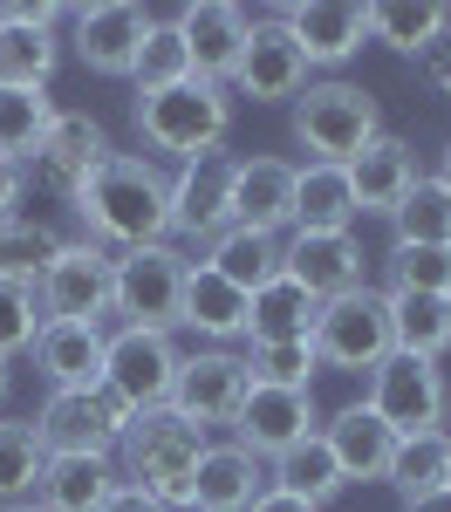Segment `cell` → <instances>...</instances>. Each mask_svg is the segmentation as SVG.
<instances>
[{"label": "cell", "instance_id": "cell-6", "mask_svg": "<svg viewBox=\"0 0 451 512\" xmlns=\"http://www.w3.org/2000/svg\"><path fill=\"white\" fill-rule=\"evenodd\" d=\"M363 403L383 417V431H390V437H424V431H445L451 390H445V369H438V362L390 349L376 369H369Z\"/></svg>", "mask_w": 451, "mask_h": 512}, {"label": "cell", "instance_id": "cell-14", "mask_svg": "<svg viewBox=\"0 0 451 512\" xmlns=\"http://www.w3.org/2000/svg\"><path fill=\"white\" fill-rule=\"evenodd\" d=\"M110 158V130L96 117H82V110H55V123H48V137L35 144V158L21 164L28 178H35L41 192L55 198H76L82 185H89V171Z\"/></svg>", "mask_w": 451, "mask_h": 512}, {"label": "cell", "instance_id": "cell-37", "mask_svg": "<svg viewBox=\"0 0 451 512\" xmlns=\"http://www.w3.org/2000/svg\"><path fill=\"white\" fill-rule=\"evenodd\" d=\"M246 383H260V390H315V376H322V355L315 342H246Z\"/></svg>", "mask_w": 451, "mask_h": 512}, {"label": "cell", "instance_id": "cell-42", "mask_svg": "<svg viewBox=\"0 0 451 512\" xmlns=\"http://www.w3.org/2000/svg\"><path fill=\"white\" fill-rule=\"evenodd\" d=\"M41 328V308H35V287H21V280H0V362H14V355H28Z\"/></svg>", "mask_w": 451, "mask_h": 512}, {"label": "cell", "instance_id": "cell-49", "mask_svg": "<svg viewBox=\"0 0 451 512\" xmlns=\"http://www.w3.org/2000/svg\"><path fill=\"white\" fill-rule=\"evenodd\" d=\"M7 383H14V369H7V362H0V403H7Z\"/></svg>", "mask_w": 451, "mask_h": 512}, {"label": "cell", "instance_id": "cell-5", "mask_svg": "<svg viewBox=\"0 0 451 512\" xmlns=\"http://www.w3.org/2000/svg\"><path fill=\"white\" fill-rule=\"evenodd\" d=\"M185 253L164 246H130L110 260V315H123V328H178V301H185Z\"/></svg>", "mask_w": 451, "mask_h": 512}, {"label": "cell", "instance_id": "cell-50", "mask_svg": "<svg viewBox=\"0 0 451 512\" xmlns=\"http://www.w3.org/2000/svg\"><path fill=\"white\" fill-rule=\"evenodd\" d=\"M0 512H35V506H28V499H21V506H0Z\"/></svg>", "mask_w": 451, "mask_h": 512}, {"label": "cell", "instance_id": "cell-27", "mask_svg": "<svg viewBox=\"0 0 451 512\" xmlns=\"http://www.w3.org/2000/svg\"><path fill=\"white\" fill-rule=\"evenodd\" d=\"M117 492V458H48L35 478V512H103Z\"/></svg>", "mask_w": 451, "mask_h": 512}, {"label": "cell", "instance_id": "cell-18", "mask_svg": "<svg viewBox=\"0 0 451 512\" xmlns=\"http://www.w3.org/2000/svg\"><path fill=\"white\" fill-rule=\"evenodd\" d=\"M62 7H0V89H48L62 41H55Z\"/></svg>", "mask_w": 451, "mask_h": 512}, {"label": "cell", "instance_id": "cell-25", "mask_svg": "<svg viewBox=\"0 0 451 512\" xmlns=\"http://www.w3.org/2000/svg\"><path fill=\"white\" fill-rule=\"evenodd\" d=\"M322 444L335 451V465H342V485H383L390 451H397V437L383 431V417H376L369 403L335 410V417L322 424Z\"/></svg>", "mask_w": 451, "mask_h": 512}, {"label": "cell", "instance_id": "cell-48", "mask_svg": "<svg viewBox=\"0 0 451 512\" xmlns=\"http://www.w3.org/2000/svg\"><path fill=\"white\" fill-rule=\"evenodd\" d=\"M431 178H438V185L451 192V144H445V158H438V171H431Z\"/></svg>", "mask_w": 451, "mask_h": 512}, {"label": "cell", "instance_id": "cell-16", "mask_svg": "<svg viewBox=\"0 0 451 512\" xmlns=\"http://www.w3.org/2000/svg\"><path fill=\"white\" fill-rule=\"evenodd\" d=\"M322 431V410H315V390H246L240 417H233V444L253 451L260 465H274L287 444H301V437Z\"/></svg>", "mask_w": 451, "mask_h": 512}, {"label": "cell", "instance_id": "cell-31", "mask_svg": "<svg viewBox=\"0 0 451 512\" xmlns=\"http://www.w3.org/2000/svg\"><path fill=\"white\" fill-rule=\"evenodd\" d=\"M205 267L219 280H233L240 294H260L267 280H281V239L274 233H246V226H226V233L205 246Z\"/></svg>", "mask_w": 451, "mask_h": 512}, {"label": "cell", "instance_id": "cell-44", "mask_svg": "<svg viewBox=\"0 0 451 512\" xmlns=\"http://www.w3.org/2000/svg\"><path fill=\"white\" fill-rule=\"evenodd\" d=\"M424 76H431V89H438V96L451 103V35L424 48Z\"/></svg>", "mask_w": 451, "mask_h": 512}, {"label": "cell", "instance_id": "cell-28", "mask_svg": "<svg viewBox=\"0 0 451 512\" xmlns=\"http://www.w3.org/2000/svg\"><path fill=\"white\" fill-rule=\"evenodd\" d=\"M363 212L342 164H294V233H349Z\"/></svg>", "mask_w": 451, "mask_h": 512}, {"label": "cell", "instance_id": "cell-45", "mask_svg": "<svg viewBox=\"0 0 451 512\" xmlns=\"http://www.w3.org/2000/svg\"><path fill=\"white\" fill-rule=\"evenodd\" d=\"M103 512H164V506L151 499V492H144V485H130V478H117V492L103 499Z\"/></svg>", "mask_w": 451, "mask_h": 512}, {"label": "cell", "instance_id": "cell-2", "mask_svg": "<svg viewBox=\"0 0 451 512\" xmlns=\"http://www.w3.org/2000/svg\"><path fill=\"white\" fill-rule=\"evenodd\" d=\"M205 444H212V437H205L192 417H178L171 403L137 410L130 431L117 437V478L144 485L164 512H192V472H199Z\"/></svg>", "mask_w": 451, "mask_h": 512}, {"label": "cell", "instance_id": "cell-12", "mask_svg": "<svg viewBox=\"0 0 451 512\" xmlns=\"http://www.w3.org/2000/svg\"><path fill=\"white\" fill-rule=\"evenodd\" d=\"M233 96H246V103H294L301 89H308V55L294 48V35H287L274 14H253V35H246L240 62H233Z\"/></svg>", "mask_w": 451, "mask_h": 512}, {"label": "cell", "instance_id": "cell-36", "mask_svg": "<svg viewBox=\"0 0 451 512\" xmlns=\"http://www.w3.org/2000/svg\"><path fill=\"white\" fill-rule=\"evenodd\" d=\"M62 253V233L48 226V219H0V280H21V287H35L48 274V260Z\"/></svg>", "mask_w": 451, "mask_h": 512}, {"label": "cell", "instance_id": "cell-29", "mask_svg": "<svg viewBox=\"0 0 451 512\" xmlns=\"http://www.w3.org/2000/svg\"><path fill=\"white\" fill-rule=\"evenodd\" d=\"M315 315H322V301L281 274V280H267L260 294H246V342H308Z\"/></svg>", "mask_w": 451, "mask_h": 512}, {"label": "cell", "instance_id": "cell-3", "mask_svg": "<svg viewBox=\"0 0 451 512\" xmlns=\"http://www.w3.org/2000/svg\"><path fill=\"white\" fill-rule=\"evenodd\" d=\"M233 130V96L226 82H178V89H158V96H137V137L164 151L178 164H199L226 144Z\"/></svg>", "mask_w": 451, "mask_h": 512}, {"label": "cell", "instance_id": "cell-1", "mask_svg": "<svg viewBox=\"0 0 451 512\" xmlns=\"http://www.w3.org/2000/svg\"><path fill=\"white\" fill-rule=\"evenodd\" d=\"M69 205H76V219L89 226V239L103 253H130V246H164L171 239V178L144 151H110Z\"/></svg>", "mask_w": 451, "mask_h": 512}, {"label": "cell", "instance_id": "cell-38", "mask_svg": "<svg viewBox=\"0 0 451 512\" xmlns=\"http://www.w3.org/2000/svg\"><path fill=\"white\" fill-rule=\"evenodd\" d=\"M55 123L48 89H0V164H28Z\"/></svg>", "mask_w": 451, "mask_h": 512}, {"label": "cell", "instance_id": "cell-21", "mask_svg": "<svg viewBox=\"0 0 451 512\" xmlns=\"http://www.w3.org/2000/svg\"><path fill=\"white\" fill-rule=\"evenodd\" d=\"M281 274L308 287L315 301H335V294L363 287V246L356 233H294L281 239Z\"/></svg>", "mask_w": 451, "mask_h": 512}, {"label": "cell", "instance_id": "cell-20", "mask_svg": "<svg viewBox=\"0 0 451 512\" xmlns=\"http://www.w3.org/2000/svg\"><path fill=\"white\" fill-rule=\"evenodd\" d=\"M103 342L110 328H89V321H41L28 355H35V376L48 390H96L103 383Z\"/></svg>", "mask_w": 451, "mask_h": 512}, {"label": "cell", "instance_id": "cell-34", "mask_svg": "<svg viewBox=\"0 0 451 512\" xmlns=\"http://www.w3.org/2000/svg\"><path fill=\"white\" fill-rule=\"evenodd\" d=\"M383 485H397V499H431L438 485H451V451H445V431H424V437H397L390 451V472Z\"/></svg>", "mask_w": 451, "mask_h": 512}, {"label": "cell", "instance_id": "cell-30", "mask_svg": "<svg viewBox=\"0 0 451 512\" xmlns=\"http://www.w3.org/2000/svg\"><path fill=\"white\" fill-rule=\"evenodd\" d=\"M390 301V349L438 362L451 349V294H383Z\"/></svg>", "mask_w": 451, "mask_h": 512}, {"label": "cell", "instance_id": "cell-7", "mask_svg": "<svg viewBox=\"0 0 451 512\" xmlns=\"http://www.w3.org/2000/svg\"><path fill=\"white\" fill-rule=\"evenodd\" d=\"M35 437L48 458H117V437L130 431V410L103 390H48L35 417Z\"/></svg>", "mask_w": 451, "mask_h": 512}, {"label": "cell", "instance_id": "cell-24", "mask_svg": "<svg viewBox=\"0 0 451 512\" xmlns=\"http://www.w3.org/2000/svg\"><path fill=\"white\" fill-rule=\"evenodd\" d=\"M260 492H267V465H260L253 451H240L233 437L199 451V472H192V512H246Z\"/></svg>", "mask_w": 451, "mask_h": 512}, {"label": "cell", "instance_id": "cell-4", "mask_svg": "<svg viewBox=\"0 0 451 512\" xmlns=\"http://www.w3.org/2000/svg\"><path fill=\"white\" fill-rule=\"evenodd\" d=\"M376 137H383V110H376V96L363 82L328 76L294 96V144L308 151V164H349L363 158Z\"/></svg>", "mask_w": 451, "mask_h": 512}, {"label": "cell", "instance_id": "cell-43", "mask_svg": "<svg viewBox=\"0 0 451 512\" xmlns=\"http://www.w3.org/2000/svg\"><path fill=\"white\" fill-rule=\"evenodd\" d=\"M21 198H28V171L0 164V219H21Z\"/></svg>", "mask_w": 451, "mask_h": 512}, {"label": "cell", "instance_id": "cell-51", "mask_svg": "<svg viewBox=\"0 0 451 512\" xmlns=\"http://www.w3.org/2000/svg\"><path fill=\"white\" fill-rule=\"evenodd\" d=\"M445 451H451V431H445Z\"/></svg>", "mask_w": 451, "mask_h": 512}, {"label": "cell", "instance_id": "cell-41", "mask_svg": "<svg viewBox=\"0 0 451 512\" xmlns=\"http://www.w3.org/2000/svg\"><path fill=\"white\" fill-rule=\"evenodd\" d=\"M390 294H451V246H390Z\"/></svg>", "mask_w": 451, "mask_h": 512}, {"label": "cell", "instance_id": "cell-23", "mask_svg": "<svg viewBox=\"0 0 451 512\" xmlns=\"http://www.w3.org/2000/svg\"><path fill=\"white\" fill-rule=\"evenodd\" d=\"M342 171H349V192H356V212H363V219H390V212L404 205V192L424 178V171H417V151H410L404 137H390V130L369 144L363 158H349Z\"/></svg>", "mask_w": 451, "mask_h": 512}, {"label": "cell", "instance_id": "cell-26", "mask_svg": "<svg viewBox=\"0 0 451 512\" xmlns=\"http://www.w3.org/2000/svg\"><path fill=\"white\" fill-rule=\"evenodd\" d=\"M178 328L205 335V349H226V342H246V294L233 280H219L205 260L185 267V301H178Z\"/></svg>", "mask_w": 451, "mask_h": 512}, {"label": "cell", "instance_id": "cell-40", "mask_svg": "<svg viewBox=\"0 0 451 512\" xmlns=\"http://www.w3.org/2000/svg\"><path fill=\"white\" fill-rule=\"evenodd\" d=\"M130 82H137V96H158V89H178V82H192V48H185V35H178L171 21H158V28L144 35Z\"/></svg>", "mask_w": 451, "mask_h": 512}, {"label": "cell", "instance_id": "cell-35", "mask_svg": "<svg viewBox=\"0 0 451 512\" xmlns=\"http://www.w3.org/2000/svg\"><path fill=\"white\" fill-rule=\"evenodd\" d=\"M390 246H451V192L438 178H417L404 205L390 212Z\"/></svg>", "mask_w": 451, "mask_h": 512}, {"label": "cell", "instance_id": "cell-22", "mask_svg": "<svg viewBox=\"0 0 451 512\" xmlns=\"http://www.w3.org/2000/svg\"><path fill=\"white\" fill-rule=\"evenodd\" d=\"M226 178H233V158H199V164H178V178H171V233L212 239L233 226V212H226Z\"/></svg>", "mask_w": 451, "mask_h": 512}, {"label": "cell", "instance_id": "cell-19", "mask_svg": "<svg viewBox=\"0 0 451 512\" xmlns=\"http://www.w3.org/2000/svg\"><path fill=\"white\" fill-rule=\"evenodd\" d=\"M226 212L246 233H274L294 226V164L287 158H233V178H226Z\"/></svg>", "mask_w": 451, "mask_h": 512}, {"label": "cell", "instance_id": "cell-17", "mask_svg": "<svg viewBox=\"0 0 451 512\" xmlns=\"http://www.w3.org/2000/svg\"><path fill=\"white\" fill-rule=\"evenodd\" d=\"M171 28L192 48V76L226 82L233 62H240V48H246V35H253V14H246L240 0H185V7L171 14Z\"/></svg>", "mask_w": 451, "mask_h": 512}, {"label": "cell", "instance_id": "cell-15", "mask_svg": "<svg viewBox=\"0 0 451 512\" xmlns=\"http://www.w3.org/2000/svg\"><path fill=\"white\" fill-rule=\"evenodd\" d=\"M274 21L294 35L308 69H342L369 48V7H356V0H294Z\"/></svg>", "mask_w": 451, "mask_h": 512}, {"label": "cell", "instance_id": "cell-8", "mask_svg": "<svg viewBox=\"0 0 451 512\" xmlns=\"http://www.w3.org/2000/svg\"><path fill=\"white\" fill-rule=\"evenodd\" d=\"M315 355H322V369H349V376H369L383 355H390V301H383V287H349V294H335L322 301V315H315Z\"/></svg>", "mask_w": 451, "mask_h": 512}, {"label": "cell", "instance_id": "cell-13", "mask_svg": "<svg viewBox=\"0 0 451 512\" xmlns=\"http://www.w3.org/2000/svg\"><path fill=\"white\" fill-rule=\"evenodd\" d=\"M246 362L233 349H192L178 355V376H171V410L178 417H192L199 431H212V424H233L246 403Z\"/></svg>", "mask_w": 451, "mask_h": 512}, {"label": "cell", "instance_id": "cell-10", "mask_svg": "<svg viewBox=\"0 0 451 512\" xmlns=\"http://www.w3.org/2000/svg\"><path fill=\"white\" fill-rule=\"evenodd\" d=\"M171 376H178V342L158 328H110L103 342V390L117 396L123 410H158L171 403Z\"/></svg>", "mask_w": 451, "mask_h": 512}, {"label": "cell", "instance_id": "cell-9", "mask_svg": "<svg viewBox=\"0 0 451 512\" xmlns=\"http://www.w3.org/2000/svg\"><path fill=\"white\" fill-rule=\"evenodd\" d=\"M110 260L117 253H103L96 239H62V253L35 280L41 321H89V328H103L110 321Z\"/></svg>", "mask_w": 451, "mask_h": 512}, {"label": "cell", "instance_id": "cell-32", "mask_svg": "<svg viewBox=\"0 0 451 512\" xmlns=\"http://www.w3.org/2000/svg\"><path fill=\"white\" fill-rule=\"evenodd\" d=\"M445 35H451V7H438V0H376L369 7V41H383L397 55H424Z\"/></svg>", "mask_w": 451, "mask_h": 512}, {"label": "cell", "instance_id": "cell-11", "mask_svg": "<svg viewBox=\"0 0 451 512\" xmlns=\"http://www.w3.org/2000/svg\"><path fill=\"white\" fill-rule=\"evenodd\" d=\"M151 28H158V14H151V7H137V0H96V7H76L69 41H76V62H82V69H96V76H110V82H130L137 48H144Z\"/></svg>", "mask_w": 451, "mask_h": 512}, {"label": "cell", "instance_id": "cell-46", "mask_svg": "<svg viewBox=\"0 0 451 512\" xmlns=\"http://www.w3.org/2000/svg\"><path fill=\"white\" fill-rule=\"evenodd\" d=\"M246 512H322V506H308V499H294V492H281V485H267Z\"/></svg>", "mask_w": 451, "mask_h": 512}, {"label": "cell", "instance_id": "cell-47", "mask_svg": "<svg viewBox=\"0 0 451 512\" xmlns=\"http://www.w3.org/2000/svg\"><path fill=\"white\" fill-rule=\"evenodd\" d=\"M404 512H451V485H438V492H431V499H410Z\"/></svg>", "mask_w": 451, "mask_h": 512}, {"label": "cell", "instance_id": "cell-33", "mask_svg": "<svg viewBox=\"0 0 451 512\" xmlns=\"http://www.w3.org/2000/svg\"><path fill=\"white\" fill-rule=\"evenodd\" d=\"M267 485H281L294 499H308V506H328L335 492H342V465H335V451L322 444V431L301 437V444H287L281 458L267 465Z\"/></svg>", "mask_w": 451, "mask_h": 512}, {"label": "cell", "instance_id": "cell-39", "mask_svg": "<svg viewBox=\"0 0 451 512\" xmlns=\"http://www.w3.org/2000/svg\"><path fill=\"white\" fill-rule=\"evenodd\" d=\"M41 465H48V451H41L35 424H28V417H0V506L35 499Z\"/></svg>", "mask_w": 451, "mask_h": 512}]
</instances>
